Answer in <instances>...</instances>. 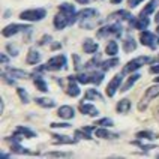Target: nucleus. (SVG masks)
Returning a JSON list of instances; mask_svg holds the SVG:
<instances>
[{
    "label": "nucleus",
    "instance_id": "nucleus-1",
    "mask_svg": "<svg viewBox=\"0 0 159 159\" xmlns=\"http://www.w3.org/2000/svg\"><path fill=\"white\" fill-rule=\"evenodd\" d=\"M65 65H66V57L63 56V54H59V56H56V57H51L47 65L44 66H39L36 71L42 72V71H59V69H62L65 68Z\"/></svg>",
    "mask_w": 159,
    "mask_h": 159
},
{
    "label": "nucleus",
    "instance_id": "nucleus-2",
    "mask_svg": "<svg viewBox=\"0 0 159 159\" xmlns=\"http://www.w3.org/2000/svg\"><path fill=\"white\" fill-rule=\"evenodd\" d=\"M47 15V11L45 9H29V11H23L20 14V18L24 20V21H41L44 20Z\"/></svg>",
    "mask_w": 159,
    "mask_h": 159
},
{
    "label": "nucleus",
    "instance_id": "nucleus-3",
    "mask_svg": "<svg viewBox=\"0 0 159 159\" xmlns=\"http://www.w3.org/2000/svg\"><path fill=\"white\" fill-rule=\"evenodd\" d=\"M150 62V59L149 57H146V56H140V57H137V59H134V60H131V62H128V65L123 68V71H122V74H129V72H134L137 71V69H140L143 65H146V63Z\"/></svg>",
    "mask_w": 159,
    "mask_h": 159
},
{
    "label": "nucleus",
    "instance_id": "nucleus-4",
    "mask_svg": "<svg viewBox=\"0 0 159 159\" xmlns=\"http://www.w3.org/2000/svg\"><path fill=\"white\" fill-rule=\"evenodd\" d=\"M122 32H123L122 26H120L119 23H114V24H110V26H105V27H102V29H99L96 35L99 36V38L110 36V35H114L119 38V36H122Z\"/></svg>",
    "mask_w": 159,
    "mask_h": 159
},
{
    "label": "nucleus",
    "instance_id": "nucleus-5",
    "mask_svg": "<svg viewBox=\"0 0 159 159\" xmlns=\"http://www.w3.org/2000/svg\"><path fill=\"white\" fill-rule=\"evenodd\" d=\"M158 96H159V86H152V87H149L147 90H146V93H144L143 101L140 102L138 108L143 111V110L147 107V104H149V101H150V99H153V98H158Z\"/></svg>",
    "mask_w": 159,
    "mask_h": 159
},
{
    "label": "nucleus",
    "instance_id": "nucleus-6",
    "mask_svg": "<svg viewBox=\"0 0 159 159\" xmlns=\"http://www.w3.org/2000/svg\"><path fill=\"white\" fill-rule=\"evenodd\" d=\"M140 39H141L143 45L149 47V48H152V50H155L156 45L159 44L158 38L153 35V33H150V32H141V33H140Z\"/></svg>",
    "mask_w": 159,
    "mask_h": 159
},
{
    "label": "nucleus",
    "instance_id": "nucleus-7",
    "mask_svg": "<svg viewBox=\"0 0 159 159\" xmlns=\"http://www.w3.org/2000/svg\"><path fill=\"white\" fill-rule=\"evenodd\" d=\"M122 78H123V74H117V75H114L113 80L108 83V86H107V95L110 98L116 95L117 89L120 87V84H122Z\"/></svg>",
    "mask_w": 159,
    "mask_h": 159
},
{
    "label": "nucleus",
    "instance_id": "nucleus-8",
    "mask_svg": "<svg viewBox=\"0 0 159 159\" xmlns=\"http://www.w3.org/2000/svg\"><path fill=\"white\" fill-rule=\"evenodd\" d=\"M30 29H32L30 26H23V24H9L8 27L3 29L2 33H3V36L9 38V36H12V35H17L18 32H27Z\"/></svg>",
    "mask_w": 159,
    "mask_h": 159
},
{
    "label": "nucleus",
    "instance_id": "nucleus-9",
    "mask_svg": "<svg viewBox=\"0 0 159 159\" xmlns=\"http://www.w3.org/2000/svg\"><path fill=\"white\" fill-rule=\"evenodd\" d=\"M68 24H72L71 17L60 11V14H57V15L54 17V27H56L57 30H62V29H65Z\"/></svg>",
    "mask_w": 159,
    "mask_h": 159
},
{
    "label": "nucleus",
    "instance_id": "nucleus-10",
    "mask_svg": "<svg viewBox=\"0 0 159 159\" xmlns=\"http://www.w3.org/2000/svg\"><path fill=\"white\" fill-rule=\"evenodd\" d=\"M131 21V26L134 27V29H137V30H144V29H147L149 27V24H150V20L147 17H138L135 18V20H129Z\"/></svg>",
    "mask_w": 159,
    "mask_h": 159
},
{
    "label": "nucleus",
    "instance_id": "nucleus-11",
    "mask_svg": "<svg viewBox=\"0 0 159 159\" xmlns=\"http://www.w3.org/2000/svg\"><path fill=\"white\" fill-rule=\"evenodd\" d=\"M68 81H69V84H68V87H66V93L72 98H77L80 95V92H81L78 87V84L75 83L77 80L74 78V75H71V77H68Z\"/></svg>",
    "mask_w": 159,
    "mask_h": 159
},
{
    "label": "nucleus",
    "instance_id": "nucleus-12",
    "mask_svg": "<svg viewBox=\"0 0 159 159\" xmlns=\"http://www.w3.org/2000/svg\"><path fill=\"white\" fill-rule=\"evenodd\" d=\"M53 137V143L54 144H75L77 140L75 138H71L68 135H59V134H54L51 135Z\"/></svg>",
    "mask_w": 159,
    "mask_h": 159
},
{
    "label": "nucleus",
    "instance_id": "nucleus-13",
    "mask_svg": "<svg viewBox=\"0 0 159 159\" xmlns=\"http://www.w3.org/2000/svg\"><path fill=\"white\" fill-rule=\"evenodd\" d=\"M74 114H75V111H74V108L69 105H63L59 108V111H57V116L59 117H62V119H72L74 117Z\"/></svg>",
    "mask_w": 159,
    "mask_h": 159
},
{
    "label": "nucleus",
    "instance_id": "nucleus-14",
    "mask_svg": "<svg viewBox=\"0 0 159 159\" xmlns=\"http://www.w3.org/2000/svg\"><path fill=\"white\" fill-rule=\"evenodd\" d=\"M80 111L83 113V114H87V116H92V117H96L98 114H99V111L96 110V107L90 105V104H81L80 105Z\"/></svg>",
    "mask_w": 159,
    "mask_h": 159
},
{
    "label": "nucleus",
    "instance_id": "nucleus-15",
    "mask_svg": "<svg viewBox=\"0 0 159 159\" xmlns=\"http://www.w3.org/2000/svg\"><path fill=\"white\" fill-rule=\"evenodd\" d=\"M98 48H99V45L96 42H93L92 39H86L84 44H83V50H84V53L87 54H95L98 51Z\"/></svg>",
    "mask_w": 159,
    "mask_h": 159
},
{
    "label": "nucleus",
    "instance_id": "nucleus-16",
    "mask_svg": "<svg viewBox=\"0 0 159 159\" xmlns=\"http://www.w3.org/2000/svg\"><path fill=\"white\" fill-rule=\"evenodd\" d=\"M158 5H159L158 0H150V2H149V3L144 6V9H143L141 12H140V15H138V17H147V15H150L152 12L155 11V8L158 6Z\"/></svg>",
    "mask_w": 159,
    "mask_h": 159
},
{
    "label": "nucleus",
    "instance_id": "nucleus-17",
    "mask_svg": "<svg viewBox=\"0 0 159 159\" xmlns=\"http://www.w3.org/2000/svg\"><path fill=\"white\" fill-rule=\"evenodd\" d=\"M96 128H93V126H84L83 129H78V131H75V135L78 137V138H83V140H90L92 137H90V132L92 131H95Z\"/></svg>",
    "mask_w": 159,
    "mask_h": 159
},
{
    "label": "nucleus",
    "instance_id": "nucleus-18",
    "mask_svg": "<svg viewBox=\"0 0 159 159\" xmlns=\"http://www.w3.org/2000/svg\"><path fill=\"white\" fill-rule=\"evenodd\" d=\"M59 9L62 12H65L66 15H69L71 21H74V17H75V8H74V5H71V3H62V5H59Z\"/></svg>",
    "mask_w": 159,
    "mask_h": 159
},
{
    "label": "nucleus",
    "instance_id": "nucleus-19",
    "mask_svg": "<svg viewBox=\"0 0 159 159\" xmlns=\"http://www.w3.org/2000/svg\"><path fill=\"white\" fill-rule=\"evenodd\" d=\"M74 78L77 80L81 84H90L93 83V75L92 72H86V74H78V75H74Z\"/></svg>",
    "mask_w": 159,
    "mask_h": 159
},
{
    "label": "nucleus",
    "instance_id": "nucleus-20",
    "mask_svg": "<svg viewBox=\"0 0 159 159\" xmlns=\"http://www.w3.org/2000/svg\"><path fill=\"white\" fill-rule=\"evenodd\" d=\"M6 72H8L9 75H12V77H15V78H20V80H24L29 77V74L26 71H21V69H17V68H6Z\"/></svg>",
    "mask_w": 159,
    "mask_h": 159
},
{
    "label": "nucleus",
    "instance_id": "nucleus-21",
    "mask_svg": "<svg viewBox=\"0 0 159 159\" xmlns=\"http://www.w3.org/2000/svg\"><path fill=\"white\" fill-rule=\"evenodd\" d=\"M84 99H87V101H90V99H95V101H104V96H102L98 90H95V89H89L87 92H86V95H84Z\"/></svg>",
    "mask_w": 159,
    "mask_h": 159
},
{
    "label": "nucleus",
    "instance_id": "nucleus-22",
    "mask_svg": "<svg viewBox=\"0 0 159 159\" xmlns=\"http://www.w3.org/2000/svg\"><path fill=\"white\" fill-rule=\"evenodd\" d=\"M129 108H131V101H129V99H122V101H119V104L116 105L117 113H128Z\"/></svg>",
    "mask_w": 159,
    "mask_h": 159
},
{
    "label": "nucleus",
    "instance_id": "nucleus-23",
    "mask_svg": "<svg viewBox=\"0 0 159 159\" xmlns=\"http://www.w3.org/2000/svg\"><path fill=\"white\" fill-rule=\"evenodd\" d=\"M39 60H41V54L38 53L36 50H30V51H29V54H27L26 62L29 63V65H36Z\"/></svg>",
    "mask_w": 159,
    "mask_h": 159
},
{
    "label": "nucleus",
    "instance_id": "nucleus-24",
    "mask_svg": "<svg viewBox=\"0 0 159 159\" xmlns=\"http://www.w3.org/2000/svg\"><path fill=\"white\" fill-rule=\"evenodd\" d=\"M35 101L38 105L44 107V108H53V107H56V101L48 99V98H36Z\"/></svg>",
    "mask_w": 159,
    "mask_h": 159
},
{
    "label": "nucleus",
    "instance_id": "nucleus-25",
    "mask_svg": "<svg viewBox=\"0 0 159 159\" xmlns=\"http://www.w3.org/2000/svg\"><path fill=\"white\" fill-rule=\"evenodd\" d=\"M137 48V42L134 41L131 36H128L126 39L123 41V50H125V53H131V51H134Z\"/></svg>",
    "mask_w": 159,
    "mask_h": 159
},
{
    "label": "nucleus",
    "instance_id": "nucleus-26",
    "mask_svg": "<svg viewBox=\"0 0 159 159\" xmlns=\"http://www.w3.org/2000/svg\"><path fill=\"white\" fill-rule=\"evenodd\" d=\"M138 78H140V74H132V75L128 78V81H126L123 86H122V89H120V90H122V92H128V90H129V89L135 84V81H137Z\"/></svg>",
    "mask_w": 159,
    "mask_h": 159
},
{
    "label": "nucleus",
    "instance_id": "nucleus-27",
    "mask_svg": "<svg viewBox=\"0 0 159 159\" xmlns=\"http://www.w3.org/2000/svg\"><path fill=\"white\" fill-rule=\"evenodd\" d=\"M95 134H96V137L99 138H117L119 135L117 134H113L110 132V131H107V129H95Z\"/></svg>",
    "mask_w": 159,
    "mask_h": 159
},
{
    "label": "nucleus",
    "instance_id": "nucleus-28",
    "mask_svg": "<svg viewBox=\"0 0 159 159\" xmlns=\"http://www.w3.org/2000/svg\"><path fill=\"white\" fill-rule=\"evenodd\" d=\"M105 53L108 54V56H116V54L119 53V47H117V42H116V41H110V42L107 44Z\"/></svg>",
    "mask_w": 159,
    "mask_h": 159
},
{
    "label": "nucleus",
    "instance_id": "nucleus-29",
    "mask_svg": "<svg viewBox=\"0 0 159 159\" xmlns=\"http://www.w3.org/2000/svg\"><path fill=\"white\" fill-rule=\"evenodd\" d=\"M35 86L38 87V90H41V92H48V86H47V83L44 81V78L41 77V75H36L35 77Z\"/></svg>",
    "mask_w": 159,
    "mask_h": 159
},
{
    "label": "nucleus",
    "instance_id": "nucleus-30",
    "mask_svg": "<svg viewBox=\"0 0 159 159\" xmlns=\"http://www.w3.org/2000/svg\"><path fill=\"white\" fill-rule=\"evenodd\" d=\"M119 65V59L114 57V59H110V60H105V62L101 63V68H102V71H108V69H111V68H114Z\"/></svg>",
    "mask_w": 159,
    "mask_h": 159
},
{
    "label": "nucleus",
    "instance_id": "nucleus-31",
    "mask_svg": "<svg viewBox=\"0 0 159 159\" xmlns=\"http://www.w3.org/2000/svg\"><path fill=\"white\" fill-rule=\"evenodd\" d=\"M15 132L20 134V135H23V137H26V138H35L36 137V134L33 132V131L27 129V128H24V126H18Z\"/></svg>",
    "mask_w": 159,
    "mask_h": 159
},
{
    "label": "nucleus",
    "instance_id": "nucleus-32",
    "mask_svg": "<svg viewBox=\"0 0 159 159\" xmlns=\"http://www.w3.org/2000/svg\"><path fill=\"white\" fill-rule=\"evenodd\" d=\"M137 138H140V140H155L158 137L150 131H141V132H137Z\"/></svg>",
    "mask_w": 159,
    "mask_h": 159
},
{
    "label": "nucleus",
    "instance_id": "nucleus-33",
    "mask_svg": "<svg viewBox=\"0 0 159 159\" xmlns=\"http://www.w3.org/2000/svg\"><path fill=\"white\" fill-rule=\"evenodd\" d=\"M131 14L128 11H117L114 14H111V18H120V20H131Z\"/></svg>",
    "mask_w": 159,
    "mask_h": 159
},
{
    "label": "nucleus",
    "instance_id": "nucleus-34",
    "mask_svg": "<svg viewBox=\"0 0 159 159\" xmlns=\"http://www.w3.org/2000/svg\"><path fill=\"white\" fill-rule=\"evenodd\" d=\"M134 146H138V147H141L143 150H152V149H156L153 144H144V143L140 141V138L138 140H135V141H132Z\"/></svg>",
    "mask_w": 159,
    "mask_h": 159
},
{
    "label": "nucleus",
    "instance_id": "nucleus-35",
    "mask_svg": "<svg viewBox=\"0 0 159 159\" xmlns=\"http://www.w3.org/2000/svg\"><path fill=\"white\" fill-rule=\"evenodd\" d=\"M17 93H18V96L21 98V101H23V102H26V104L29 102V95H27V92L23 87H18L17 89Z\"/></svg>",
    "mask_w": 159,
    "mask_h": 159
},
{
    "label": "nucleus",
    "instance_id": "nucleus-36",
    "mask_svg": "<svg viewBox=\"0 0 159 159\" xmlns=\"http://www.w3.org/2000/svg\"><path fill=\"white\" fill-rule=\"evenodd\" d=\"M11 150H12V152H17V153H29V150H27V149H24V147H21L18 143H12V146H11Z\"/></svg>",
    "mask_w": 159,
    "mask_h": 159
},
{
    "label": "nucleus",
    "instance_id": "nucleus-37",
    "mask_svg": "<svg viewBox=\"0 0 159 159\" xmlns=\"http://www.w3.org/2000/svg\"><path fill=\"white\" fill-rule=\"evenodd\" d=\"M72 153H63V152H48L45 153V156H56V158H62V156H71Z\"/></svg>",
    "mask_w": 159,
    "mask_h": 159
},
{
    "label": "nucleus",
    "instance_id": "nucleus-38",
    "mask_svg": "<svg viewBox=\"0 0 159 159\" xmlns=\"http://www.w3.org/2000/svg\"><path fill=\"white\" fill-rule=\"evenodd\" d=\"M96 125H101V126H113V120H111V119H108V117H107V119H101V120H98L96 122Z\"/></svg>",
    "mask_w": 159,
    "mask_h": 159
},
{
    "label": "nucleus",
    "instance_id": "nucleus-39",
    "mask_svg": "<svg viewBox=\"0 0 159 159\" xmlns=\"http://www.w3.org/2000/svg\"><path fill=\"white\" fill-rule=\"evenodd\" d=\"M72 60L75 62V69H77V71L83 68V63H81V60H80V56H78V54H74V56H72Z\"/></svg>",
    "mask_w": 159,
    "mask_h": 159
},
{
    "label": "nucleus",
    "instance_id": "nucleus-40",
    "mask_svg": "<svg viewBox=\"0 0 159 159\" xmlns=\"http://www.w3.org/2000/svg\"><path fill=\"white\" fill-rule=\"evenodd\" d=\"M2 78H3V81H5V83H8V84H12V86L15 84V80H11V78H9L8 72H6V74H2Z\"/></svg>",
    "mask_w": 159,
    "mask_h": 159
},
{
    "label": "nucleus",
    "instance_id": "nucleus-41",
    "mask_svg": "<svg viewBox=\"0 0 159 159\" xmlns=\"http://www.w3.org/2000/svg\"><path fill=\"white\" fill-rule=\"evenodd\" d=\"M6 48H8V51H9V54H11V56H17V54H18V48H17V47H14V45H8Z\"/></svg>",
    "mask_w": 159,
    "mask_h": 159
},
{
    "label": "nucleus",
    "instance_id": "nucleus-42",
    "mask_svg": "<svg viewBox=\"0 0 159 159\" xmlns=\"http://www.w3.org/2000/svg\"><path fill=\"white\" fill-rule=\"evenodd\" d=\"M48 41H51V36H50V35H45V36H42V39H41L38 44H39V45H44V44H47Z\"/></svg>",
    "mask_w": 159,
    "mask_h": 159
},
{
    "label": "nucleus",
    "instance_id": "nucleus-43",
    "mask_svg": "<svg viewBox=\"0 0 159 159\" xmlns=\"http://www.w3.org/2000/svg\"><path fill=\"white\" fill-rule=\"evenodd\" d=\"M69 123H51V128H69Z\"/></svg>",
    "mask_w": 159,
    "mask_h": 159
},
{
    "label": "nucleus",
    "instance_id": "nucleus-44",
    "mask_svg": "<svg viewBox=\"0 0 159 159\" xmlns=\"http://www.w3.org/2000/svg\"><path fill=\"white\" fill-rule=\"evenodd\" d=\"M140 2H143V0H129V2H128V3H129V8H135Z\"/></svg>",
    "mask_w": 159,
    "mask_h": 159
},
{
    "label": "nucleus",
    "instance_id": "nucleus-45",
    "mask_svg": "<svg viewBox=\"0 0 159 159\" xmlns=\"http://www.w3.org/2000/svg\"><path fill=\"white\" fill-rule=\"evenodd\" d=\"M150 72L152 74H159V65H153L150 68Z\"/></svg>",
    "mask_w": 159,
    "mask_h": 159
},
{
    "label": "nucleus",
    "instance_id": "nucleus-46",
    "mask_svg": "<svg viewBox=\"0 0 159 159\" xmlns=\"http://www.w3.org/2000/svg\"><path fill=\"white\" fill-rule=\"evenodd\" d=\"M0 60H2V63H8V57H6V56H5V54H2V57H0Z\"/></svg>",
    "mask_w": 159,
    "mask_h": 159
},
{
    "label": "nucleus",
    "instance_id": "nucleus-47",
    "mask_svg": "<svg viewBox=\"0 0 159 159\" xmlns=\"http://www.w3.org/2000/svg\"><path fill=\"white\" fill-rule=\"evenodd\" d=\"M77 3H81V5H86V3H89L90 0H75Z\"/></svg>",
    "mask_w": 159,
    "mask_h": 159
},
{
    "label": "nucleus",
    "instance_id": "nucleus-48",
    "mask_svg": "<svg viewBox=\"0 0 159 159\" xmlns=\"http://www.w3.org/2000/svg\"><path fill=\"white\" fill-rule=\"evenodd\" d=\"M57 48H60V44H54L53 45V50H57Z\"/></svg>",
    "mask_w": 159,
    "mask_h": 159
},
{
    "label": "nucleus",
    "instance_id": "nucleus-49",
    "mask_svg": "<svg viewBox=\"0 0 159 159\" xmlns=\"http://www.w3.org/2000/svg\"><path fill=\"white\" fill-rule=\"evenodd\" d=\"M111 2H113L114 5H117V3H120V2H123V0H111Z\"/></svg>",
    "mask_w": 159,
    "mask_h": 159
},
{
    "label": "nucleus",
    "instance_id": "nucleus-50",
    "mask_svg": "<svg viewBox=\"0 0 159 159\" xmlns=\"http://www.w3.org/2000/svg\"><path fill=\"white\" fill-rule=\"evenodd\" d=\"M155 83H159V77H155Z\"/></svg>",
    "mask_w": 159,
    "mask_h": 159
},
{
    "label": "nucleus",
    "instance_id": "nucleus-51",
    "mask_svg": "<svg viewBox=\"0 0 159 159\" xmlns=\"http://www.w3.org/2000/svg\"><path fill=\"white\" fill-rule=\"evenodd\" d=\"M156 23H159V12H158V15H156Z\"/></svg>",
    "mask_w": 159,
    "mask_h": 159
},
{
    "label": "nucleus",
    "instance_id": "nucleus-52",
    "mask_svg": "<svg viewBox=\"0 0 159 159\" xmlns=\"http://www.w3.org/2000/svg\"><path fill=\"white\" fill-rule=\"evenodd\" d=\"M156 33H158V35H159V26L156 27Z\"/></svg>",
    "mask_w": 159,
    "mask_h": 159
}]
</instances>
